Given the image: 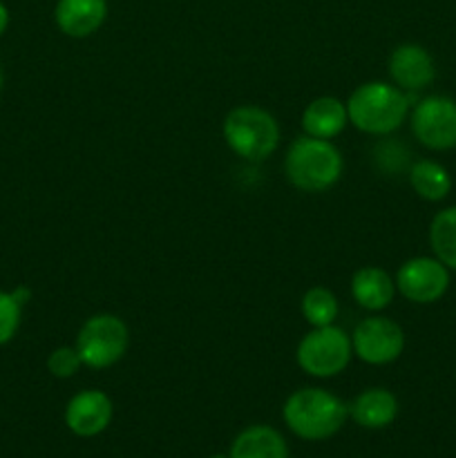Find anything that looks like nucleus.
<instances>
[{
  "label": "nucleus",
  "mask_w": 456,
  "mask_h": 458,
  "mask_svg": "<svg viewBox=\"0 0 456 458\" xmlns=\"http://www.w3.org/2000/svg\"><path fill=\"white\" fill-rule=\"evenodd\" d=\"M349 123L365 134L384 137L405 123L410 112V94L384 81L362 83L347 98Z\"/></svg>",
  "instance_id": "obj_1"
},
{
  "label": "nucleus",
  "mask_w": 456,
  "mask_h": 458,
  "mask_svg": "<svg viewBox=\"0 0 456 458\" xmlns=\"http://www.w3.org/2000/svg\"><path fill=\"white\" fill-rule=\"evenodd\" d=\"M282 416L295 437L304 441H326L347 423L349 407L326 389L304 387L286 398Z\"/></svg>",
  "instance_id": "obj_2"
},
{
  "label": "nucleus",
  "mask_w": 456,
  "mask_h": 458,
  "mask_svg": "<svg viewBox=\"0 0 456 458\" xmlns=\"http://www.w3.org/2000/svg\"><path fill=\"white\" fill-rule=\"evenodd\" d=\"M344 170L342 155L326 139L298 137L284 157L289 182L302 192H325L340 182Z\"/></svg>",
  "instance_id": "obj_3"
},
{
  "label": "nucleus",
  "mask_w": 456,
  "mask_h": 458,
  "mask_svg": "<svg viewBox=\"0 0 456 458\" xmlns=\"http://www.w3.org/2000/svg\"><path fill=\"white\" fill-rule=\"evenodd\" d=\"M226 146L246 161L268 159L280 146V125L275 116L258 106L232 107L222 125Z\"/></svg>",
  "instance_id": "obj_4"
},
{
  "label": "nucleus",
  "mask_w": 456,
  "mask_h": 458,
  "mask_svg": "<svg viewBox=\"0 0 456 458\" xmlns=\"http://www.w3.org/2000/svg\"><path fill=\"white\" fill-rule=\"evenodd\" d=\"M351 335L340 327H313L298 344L295 360L313 378H334L351 362Z\"/></svg>",
  "instance_id": "obj_5"
},
{
  "label": "nucleus",
  "mask_w": 456,
  "mask_h": 458,
  "mask_svg": "<svg viewBox=\"0 0 456 458\" xmlns=\"http://www.w3.org/2000/svg\"><path fill=\"white\" fill-rule=\"evenodd\" d=\"M128 344V325L112 313H97L80 327L74 347L85 367L107 369L125 356Z\"/></svg>",
  "instance_id": "obj_6"
},
{
  "label": "nucleus",
  "mask_w": 456,
  "mask_h": 458,
  "mask_svg": "<svg viewBox=\"0 0 456 458\" xmlns=\"http://www.w3.org/2000/svg\"><path fill=\"white\" fill-rule=\"evenodd\" d=\"M351 344L358 360L374 367L392 365L405 352V331L389 318L371 316L358 322Z\"/></svg>",
  "instance_id": "obj_7"
},
{
  "label": "nucleus",
  "mask_w": 456,
  "mask_h": 458,
  "mask_svg": "<svg viewBox=\"0 0 456 458\" xmlns=\"http://www.w3.org/2000/svg\"><path fill=\"white\" fill-rule=\"evenodd\" d=\"M411 132L429 150L456 148V101L450 97H425L411 112Z\"/></svg>",
  "instance_id": "obj_8"
},
{
  "label": "nucleus",
  "mask_w": 456,
  "mask_h": 458,
  "mask_svg": "<svg viewBox=\"0 0 456 458\" xmlns=\"http://www.w3.org/2000/svg\"><path fill=\"white\" fill-rule=\"evenodd\" d=\"M396 291L414 304H434L450 289V268L436 258H411L398 268Z\"/></svg>",
  "instance_id": "obj_9"
},
{
  "label": "nucleus",
  "mask_w": 456,
  "mask_h": 458,
  "mask_svg": "<svg viewBox=\"0 0 456 458\" xmlns=\"http://www.w3.org/2000/svg\"><path fill=\"white\" fill-rule=\"evenodd\" d=\"M387 70L396 88L402 92H418L425 89L436 76V65L434 58L423 45L402 43L392 52L387 63Z\"/></svg>",
  "instance_id": "obj_10"
},
{
  "label": "nucleus",
  "mask_w": 456,
  "mask_h": 458,
  "mask_svg": "<svg viewBox=\"0 0 456 458\" xmlns=\"http://www.w3.org/2000/svg\"><path fill=\"white\" fill-rule=\"evenodd\" d=\"M112 420V401L98 389H85L72 396L65 407V425L80 438H92L106 432Z\"/></svg>",
  "instance_id": "obj_11"
},
{
  "label": "nucleus",
  "mask_w": 456,
  "mask_h": 458,
  "mask_svg": "<svg viewBox=\"0 0 456 458\" xmlns=\"http://www.w3.org/2000/svg\"><path fill=\"white\" fill-rule=\"evenodd\" d=\"M107 0H58L54 9L56 27L70 38H88L103 27Z\"/></svg>",
  "instance_id": "obj_12"
},
{
  "label": "nucleus",
  "mask_w": 456,
  "mask_h": 458,
  "mask_svg": "<svg viewBox=\"0 0 456 458\" xmlns=\"http://www.w3.org/2000/svg\"><path fill=\"white\" fill-rule=\"evenodd\" d=\"M349 123L347 103L340 101L338 97H317L304 107L302 112V130L304 134L316 139H326L331 141L338 137Z\"/></svg>",
  "instance_id": "obj_13"
},
{
  "label": "nucleus",
  "mask_w": 456,
  "mask_h": 458,
  "mask_svg": "<svg viewBox=\"0 0 456 458\" xmlns=\"http://www.w3.org/2000/svg\"><path fill=\"white\" fill-rule=\"evenodd\" d=\"M351 295L362 309L378 313L393 302L396 282L384 268L362 267L351 277Z\"/></svg>",
  "instance_id": "obj_14"
},
{
  "label": "nucleus",
  "mask_w": 456,
  "mask_h": 458,
  "mask_svg": "<svg viewBox=\"0 0 456 458\" xmlns=\"http://www.w3.org/2000/svg\"><path fill=\"white\" fill-rule=\"evenodd\" d=\"M349 416L365 429H383L396 420L398 401L389 389H365L349 405Z\"/></svg>",
  "instance_id": "obj_15"
},
{
  "label": "nucleus",
  "mask_w": 456,
  "mask_h": 458,
  "mask_svg": "<svg viewBox=\"0 0 456 458\" xmlns=\"http://www.w3.org/2000/svg\"><path fill=\"white\" fill-rule=\"evenodd\" d=\"M231 458H289V450L277 429L268 425H253L235 438Z\"/></svg>",
  "instance_id": "obj_16"
},
{
  "label": "nucleus",
  "mask_w": 456,
  "mask_h": 458,
  "mask_svg": "<svg viewBox=\"0 0 456 458\" xmlns=\"http://www.w3.org/2000/svg\"><path fill=\"white\" fill-rule=\"evenodd\" d=\"M410 183L416 195L427 201H443L452 191L450 173L432 159H420L411 165Z\"/></svg>",
  "instance_id": "obj_17"
},
{
  "label": "nucleus",
  "mask_w": 456,
  "mask_h": 458,
  "mask_svg": "<svg viewBox=\"0 0 456 458\" xmlns=\"http://www.w3.org/2000/svg\"><path fill=\"white\" fill-rule=\"evenodd\" d=\"M429 244H432L434 258L456 271V206L434 215L432 226H429Z\"/></svg>",
  "instance_id": "obj_18"
},
{
  "label": "nucleus",
  "mask_w": 456,
  "mask_h": 458,
  "mask_svg": "<svg viewBox=\"0 0 456 458\" xmlns=\"http://www.w3.org/2000/svg\"><path fill=\"white\" fill-rule=\"evenodd\" d=\"M300 309H302L304 320L311 327H329L338 318V300L325 286H313V289H308L302 295Z\"/></svg>",
  "instance_id": "obj_19"
},
{
  "label": "nucleus",
  "mask_w": 456,
  "mask_h": 458,
  "mask_svg": "<svg viewBox=\"0 0 456 458\" xmlns=\"http://www.w3.org/2000/svg\"><path fill=\"white\" fill-rule=\"evenodd\" d=\"M22 320V307L12 291H0V347L12 343Z\"/></svg>",
  "instance_id": "obj_20"
},
{
  "label": "nucleus",
  "mask_w": 456,
  "mask_h": 458,
  "mask_svg": "<svg viewBox=\"0 0 456 458\" xmlns=\"http://www.w3.org/2000/svg\"><path fill=\"white\" fill-rule=\"evenodd\" d=\"M83 367L76 347H56L47 358V371L54 378H72Z\"/></svg>",
  "instance_id": "obj_21"
},
{
  "label": "nucleus",
  "mask_w": 456,
  "mask_h": 458,
  "mask_svg": "<svg viewBox=\"0 0 456 458\" xmlns=\"http://www.w3.org/2000/svg\"><path fill=\"white\" fill-rule=\"evenodd\" d=\"M12 295L18 300V304H21V307H25V304L31 300V291L27 289V286H16V289L12 291Z\"/></svg>",
  "instance_id": "obj_22"
},
{
  "label": "nucleus",
  "mask_w": 456,
  "mask_h": 458,
  "mask_svg": "<svg viewBox=\"0 0 456 458\" xmlns=\"http://www.w3.org/2000/svg\"><path fill=\"white\" fill-rule=\"evenodd\" d=\"M7 27H9V9H7V4L0 0V36L7 31Z\"/></svg>",
  "instance_id": "obj_23"
},
{
  "label": "nucleus",
  "mask_w": 456,
  "mask_h": 458,
  "mask_svg": "<svg viewBox=\"0 0 456 458\" xmlns=\"http://www.w3.org/2000/svg\"><path fill=\"white\" fill-rule=\"evenodd\" d=\"M3 83H4V76H3V67H0V89H3Z\"/></svg>",
  "instance_id": "obj_24"
},
{
  "label": "nucleus",
  "mask_w": 456,
  "mask_h": 458,
  "mask_svg": "<svg viewBox=\"0 0 456 458\" xmlns=\"http://www.w3.org/2000/svg\"><path fill=\"white\" fill-rule=\"evenodd\" d=\"M210 458H231V454H228V456H224V454H215V456H210Z\"/></svg>",
  "instance_id": "obj_25"
}]
</instances>
